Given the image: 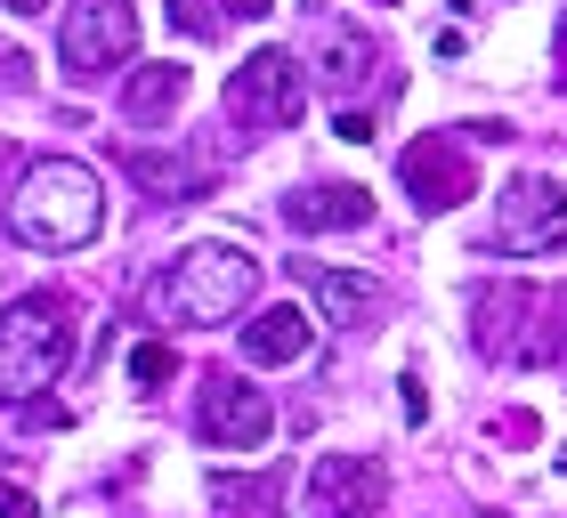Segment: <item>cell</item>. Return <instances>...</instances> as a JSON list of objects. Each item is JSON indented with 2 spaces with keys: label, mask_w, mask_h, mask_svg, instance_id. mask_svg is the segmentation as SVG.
<instances>
[{
  "label": "cell",
  "mask_w": 567,
  "mask_h": 518,
  "mask_svg": "<svg viewBox=\"0 0 567 518\" xmlns=\"http://www.w3.org/2000/svg\"><path fill=\"white\" fill-rule=\"evenodd\" d=\"M308 349H317V317L292 308V300H276V308H260V317L244 324V356L251 365H300Z\"/></svg>",
  "instance_id": "cell-11"
},
{
  "label": "cell",
  "mask_w": 567,
  "mask_h": 518,
  "mask_svg": "<svg viewBox=\"0 0 567 518\" xmlns=\"http://www.w3.org/2000/svg\"><path fill=\"white\" fill-rule=\"evenodd\" d=\"M131 49H138V9L131 0H73L65 24H58L65 82H97V73L131 65Z\"/></svg>",
  "instance_id": "cell-5"
},
{
  "label": "cell",
  "mask_w": 567,
  "mask_h": 518,
  "mask_svg": "<svg viewBox=\"0 0 567 518\" xmlns=\"http://www.w3.org/2000/svg\"><path fill=\"white\" fill-rule=\"evenodd\" d=\"M0 518H41V503L24 495V486H9V478H0Z\"/></svg>",
  "instance_id": "cell-20"
},
{
  "label": "cell",
  "mask_w": 567,
  "mask_h": 518,
  "mask_svg": "<svg viewBox=\"0 0 567 518\" xmlns=\"http://www.w3.org/2000/svg\"><path fill=\"white\" fill-rule=\"evenodd\" d=\"M0 9H17V17H33V9H49V0H0Z\"/></svg>",
  "instance_id": "cell-22"
},
{
  "label": "cell",
  "mask_w": 567,
  "mask_h": 518,
  "mask_svg": "<svg viewBox=\"0 0 567 518\" xmlns=\"http://www.w3.org/2000/svg\"><path fill=\"white\" fill-rule=\"evenodd\" d=\"M292 276L308 283V300L324 308V324H349V332H365V324H381V308H390V292H381L373 276L324 268V259H292Z\"/></svg>",
  "instance_id": "cell-10"
},
{
  "label": "cell",
  "mask_w": 567,
  "mask_h": 518,
  "mask_svg": "<svg viewBox=\"0 0 567 518\" xmlns=\"http://www.w3.org/2000/svg\"><path fill=\"white\" fill-rule=\"evenodd\" d=\"M73 356V324L58 300H17L0 317V405H33Z\"/></svg>",
  "instance_id": "cell-3"
},
{
  "label": "cell",
  "mask_w": 567,
  "mask_h": 518,
  "mask_svg": "<svg viewBox=\"0 0 567 518\" xmlns=\"http://www.w3.org/2000/svg\"><path fill=\"white\" fill-rule=\"evenodd\" d=\"M268 429H276L268 388H251L244 373H212L203 381V437H212V446L251 454V446H268Z\"/></svg>",
  "instance_id": "cell-9"
},
{
  "label": "cell",
  "mask_w": 567,
  "mask_h": 518,
  "mask_svg": "<svg viewBox=\"0 0 567 518\" xmlns=\"http://www.w3.org/2000/svg\"><path fill=\"white\" fill-rule=\"evenodd\" d=\"M131 381H138V388H163V381H178V349H163V341H138V349H131Z\"/></svg>",
  "instance_id": "cell-16"
},
{
  "label": "cell",
  "mask_w": 567,
  "mask_h": 518,
  "mask_svg": "<svg viewBox=\"0 0 567 518\" xmlns=\"http://www.w3.org/2000/svg\"><path fill=\"white\" fill-rule=\"evenodd\" d=\"M300 106H308V73L292 49H251L227 73V122H244V130H292Z\"/></svg>",
  "instance_id": "cell-4"
},
{
  "label": "cell",
  "mask_w": 567,
  "mask_h": 518,
  "mask_svg": "<svg viewBox=\"0 0 567 518\" xmlns=\"http://www.w3.org/2000/svg\"><path fill=\"white\" fill-rule=\"evenodd\" d=\"M398 178H405V195H414V211H430V219L478 195L471 146H462L454 130H422V138H414V146L398 154Z\"/></svg>",
  "instance_id": "cell-7"
},
{
  "label": "cell",
  "mask_w": 567,
  "mask_h": 518,
  "mask_svg": "<svg viewBox=\"0 0 567 518\" xmlns=\"http://www.w3.org/2000/svg\"><path fill=\"white\" fill-rule=\"evenodd\" d=\"M178 97H187V65H138L131 82H122V114L154 130V122L178 114Z\"/></svg>",
  "instance_id": "cell-14"
},
{
  "label": "cell",
  "mask_w": 567,
  "mask_h": 518,
  "mask_svg": "<svg viewBox=\"0 0 567 518\" xmlns=\"http://www.w3.org/2000/svg\"><path fill=\"white\" fill-rule=\"evenodd\" d=\"M251 292H260V259L244 244H187L154 283V308L171 324H227L251 308Z\"/></svg>",
  "instance_id": "cell-2"
},
{
  "label": "cell",
  "mask_w": 567,
  "mask_h": 518,
  "mask_svg": "<svg viewBox=\"0 0 567 518\" xmlns=\"http://www.w3.org/2000/svg\"><path fill=\"white\" fill-rule=\"evenodd\" d=\"M9 227L33 251H82L106 227V187L73 154H41V163H24L17 195H9Z\"/></svg>",
  "instance_id": "cell-1"
},
{
  "label": "cell",
  "mask_w": 567,
  "mask_h": 518,
  "mask_svg": "<svg viewBox=\"0 0 567 518\" xmlns=\"http://www.w3.org/2000/svg\"><path fill=\"white\" fill-rule=\"evenodd\" d=\"M276 0H227V17H268Z\"/></svg>",
  "instance_id": "cell-21"
},
{
  "label": "cell",
  "mask_w": 567,
  "mask_h": 518,
  "mask_svg": "<svg viewBox=\"0 0 567 518\" xmlns=\"http://www.w3.org/2000/svg\"><path fill=\"white\" fill-rule=\"evenodd\" d=\"M171 24H178V33H219V9H212V0H171Z\"/></svg>",
  "instance_id": "cell-17"
},
{
  "label": "cell",
  "mask_w": 567,
  "mask_h": 518,
  "mask_svg": "<svg viewBox=\"0 0 567 518\" xmlns=\"http://www.w3.org/2000/svg\"><path fill=\"white\" fill-rule=\"evenodd\" d=\"M365 219H373L365 187H300V195H284V227H292V236H341V227H365Z\"/></svg>",
  "instance_id": "cell-12"
},
{
  "label": "cell",
  "mask_w": 567,
  "mask_h": 518,
  "mask_svg": "<svg viewBox=\"0 0 567 518\" xmlns=\"http://www.w3.org/2000/svg\"><path fill=\"white\" fill-rule=\"evenodd\" d=\"M332 130H341L349 146H365V138H373V114H365V106H341V114H332Z\"/></svg>",
  "instance_id": "cell-18"
},
{
  "label": "cell",
  "mask_w": 567,
  "mask_h": 518,
  "mask_svg": "<svg viewBox=\"0 0 567 518\" xmlns=\"http://www.w3.org/2000/svg\"><path fill=\"white\" fill-rule=\"evenodd\" d=\"M495 251L511 259H544V251H567V187L544 170L511 178L503 187V211H495V236H486Z\"/></svg>",
  "instance_id": "cell-6"
},
{
  "label": "cell",
  "mask_w": 567,
  "mask_h": 518,
  "mask_svg": "<svg viewBox=\"0 0 567 518\" xmlns=\"http://www.w3.org/2000/svg\"><path fill=\"white\" fill-rule=\"evenodd\" d=\"M390 503V470L373 454H324L308 470V518H381Z\"/></svg>",
  "instance_id": "cell-8"
},
{
  "label": "cell",
  "mask_w": 567,
  "mask_h": 518,
  "mask_svg": "<svg viewBox=\"0 0 567 518\" xmlns=\"http://www.w3.org/2000/svg\"><path fill=\"white\" fill-rule=\"evenodd\" d=\"M131 178L154 195V203H195L212 195V154H163V146H131Z\"/></svg>",
  "instance_id": "cell-13"
},
{
  "label": "cell",
  "mask_w": 567,
  "mask_h": 518,
  "mask_svg": "<svg viewBox=\"0 0 567 518\" xmlns=\"http://www.w3.org/2000/svg\"><path fill=\"white\" fill-rule=\"evenodd\" d=\"M24 422H33V429H65V422H73V413H65L58 397H33V405H24Z\"/></svg>",
  "instance_id": "cell-19"
},
{
  "label": "cell",
  "mask_w": 567,
  "mask_h": 518,
  "mask_svg": "<svg viewBox=\"0 0 567 518\" xmlns=\"http://www.w3.org/2000/svg\"><path fill=\"white\" fill-rule=\"evenodd\" d=\"M373 58H381V49H373L365 33H349V24H341V33H324V82H332V97L365 82V73H373Z\"/></svg>",
  "instance_id": "cell-15"
}]
</instances>
